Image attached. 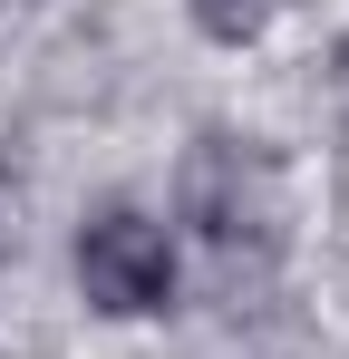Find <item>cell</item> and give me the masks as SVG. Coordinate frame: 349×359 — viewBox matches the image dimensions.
<instances>
[{
	"instance_id": "obj_1",
	"label": "cell",
	"mask_w": 349,
	"mask_h": 359,
	"mask_svg": "<svg viewBox=\"0 0 349 359\" xmlns=\"http://www.w3.org/2000/svg\"><path fill=\"white\" fill-rule=\"evenodd\" d=\"M78 282H88V301L97 311H116V320H146V311H165L174 292V243L156 214H97L88 233H78Z\"/></svg>"
},
{
	"instance_id": "obj_2",
	"label": "cell",
	"mask_w": 349,
	"mask_h": 359,
	"mask_svg": "<svg viewBox=\"0 0 349 359\" xmlns=\"http://www.w3.org/2000/svg\"><path fill=\"white\" fill-rule=\"evenodd\" d=\"M184 214L224 243V252L272 243V175H262V156H242L233 136H204V146L184 156Z\"/></svg>"
},
{
	"instance_id": "obj_3",
	"label": "cell",
	"mask_w": 349,
	"mask_h": 359,
	"mask_svg": "<svg viewBox=\"0 0 349 359\" xmlns=\"http://www.w3.org/2000/svg\"><path fill=\"white\" fill-rule=\"evenodd\" d=\"M194 29H204V39H224V49H242V39H262V29H272V0H194Z\"/></svg>"
},
{
	"instance_id": "obj_4",
	"label": "cell",
	"mask_w": 349,
	"mask_h": 359,
	"mask_svg": "<svg viewBox=\"0 0 349 359\" xmlns=\"http://www.w3.org/2000/svg\"><path fill=\"white\" fill-rule=\"evenodd\" d=\"M330 88H340V107H349V49H340V68H330Z\"/></svg>"
}]
</instances>
